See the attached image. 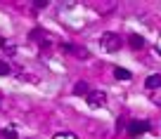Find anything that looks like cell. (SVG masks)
Masks as SVG:
<instances>
[{"mask_svg": "<svg viewBox=\"0 0 161 139\" xmlns=\"http://www.w3.org/2000/svg\"><path fill=\"white\" fill-rule=\"evenodd\" d=\"M100 45H102L104 52H119L123 43H121V38L116 33H102L100 35Z\"/></svg>", "mask_w": 161, "mask_h": 139, "instance_id": "cell-1", "label": "cell"}, {"mask_svg": "<svg viewBox=\"0 0 161 139\" xmlns=\"http://www.w3.org/2000/svg\"><path fill=\"white\" fill-rule=\"evenodd\" d=\"M88 104H90L92 109H97V106H104V104H107V95L102 92V90H95V92H88Z\"/></svg>", "mask_w": 161, "mask_h": 139, "instance_id": "cell-2", "label": "cell"}, {"mask_svg": "<svg viewBox=\"0 0 161 139\" xmlns=\"http://www.w3.org/2000/svg\"><path fill=\"white\" fill-rule=\"evenodd\" d=\"M145 132H149V123L147 120H135V123L128 125V134L130 137H137V134H145Z\"/></svg>", "mask_w": 161, "mask_h": 139, "instance_id": "cell-3", "label": "cell"}, {"mask_svg": "<svg viewBox=\"0 0 161 139\" xmlns=\"http://www.w3.org/2000/svg\"><path fill=\"white\" fill-rule=\"evenodd\" d=\"M145 87H147V90H159V87H161V73H152V75H147Z\"/></svg>", "mask_w": 161, "mask_h": 139, "instance_id": "cell-4", "label": "cell"}, {"mask_svg": "<svg viewBox=\"0 0 161 139\" xmlns=\"http://www.w3.org/2000/svg\"><path fill=\"white\" fill-rule=\"evenodd\" d=\"M128 43H130L133 50H142V47H145V38H142V35H135V33L128 38Z\"/></svg>", "mask_w": 161, "mask_h": 139, "instance_id": "cell-5", "label": "cell"}, {"mask_svg": "<svg viewBox=\"0 0 161 139\" xmlns=\"http://www.w3.org/2000/svg\"><path fill=\"white\" fill-rule=\"evenodd\" d=\"M0 47H3V52H7V54H14L17 52V45L12 43V40H5V38H0Z\"/></svg>", "mask_w": 161, "mask_h": 139, "instance_id": "cell-6", "label": "cell"}, {"mask_svg": "<svg viewBox=\"0 0 161 139\" xmlns=\"http://www.w3.org/2000/svg\"><path fill=\"white\" fill-rule=\"evenodd\" d=\"M88 92H90V90H88V83H86V80H78V83H76L74 85V95H88Z\"/></svg>", "mask_w": 161, "mask_h": 139, "instance_id": "cell-7", "label": "cell"}, {"mask_svg": "<svg viewBox=\"0 0 161 139\" xmlns=\"http://www.w3.org/2000/svg\"><path fill=\"white\" fill-rule=\"evenodd\" d=\"M114 75H116L119 80H130V71H126V69H119V66H116Z\"/></svg>", "mask_w": 161, "mask_h": 139, "instance_id": "cell-8", "label": "cell"}, {"mask_svg": "<svg viewBox=\"0 0 161 139\" xmlns=\"http://www.w3.org/2000/svg\"><path fill=\"white\" fill-rule=\"evenodd\" d=\"M7 73H10V64L5 59H0V75H7Z\"/></svg>", "mask_w": 161, "mask_h": 139, "instance_id": "cell-9", "label": "cell"}, {"mask_svg": "<svg viewBox=\"0 0 161 139\" xmlns=\"http://www.w3.org/2000/svg\"><path fill=\"white\" fill-rule=\"evenodd\" d=\"M3 137H7V139H17L14 127H7V130H3Z\"/></svg>", "mask_w": 161, "mask_h": 139, "instance_id": "cell-10", "label": "cell"}, {"mask_svg": "<svg viewBox=\"0 0 161 139\" xmlns=\"http://www.w3.org/2000/svg\"><path fill=\"white\" fill-rule=\"evenodd\" d=\"M33 5L38 7V10H40V7H47L50 3H47V0H33Z\"/></svg>", "mask_w": 161, "mask_h": 139, "instance_id": "cell-11", "label": "cell"}, {"mask_svg": "<svg viewBox=\"0 0 161 139\" xmlns=\"http://www.w3.org/2000/svg\"><path fill=\"white\" fill-rule=\"evenodd\" d=\"M57 139H76V134H71V132H64V134H57Z\"/></svg>", "mask_w": 161, "mask_h": 139, "instance_id": "cell-12", "label": "cell"}, {"mask_svg": "<svg viewBox=\"0 0 161 139\" xmlns=\"http://www.w3.org/2000/svg\"><path fill=\"white\" fill-rule=\"evenodd\" d=\"M156 54L161 57V35H159V40H156Z\"/></svg>", "mask_w": 161, "mask_h": 139, "instance_id": "cell-13", "label": "cell"}]
</instances>
